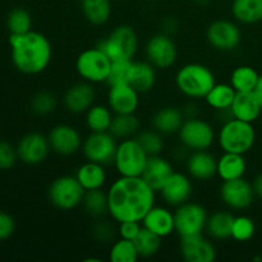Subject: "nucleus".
I'll list each match as a JSON object with an SVG mask.
<instances>
[{
    "label": "nucleus",
    "mask_w": 262,
    "mask_h": 262,
    "mask_svg": "<svg viewBox=\"0 0 262 262\" xmlns=\"http://www.w3.org/2000/svg\"><path fill=\"white\" fill-rule=\"evenodd\" d=\"M156 71L158 69L147 60H135L130 84L140 94H147L152 91L156 84Z\"/></svg>",
    "instance_id": "33"
},
{
    "label": "nucleus",
    "mask_w": 262,
    "mask_h": 262,
    "mask_svg": "<svg viewBox=\"0 0 262 262\" xmlns=\"http://www.w3.org/2000/svg\"><path fill=\"white\" fill-rule=\"evenodd\" d=\"M146 60L156 69L168 71L178 60V48L170 35L159 32L151 36L145 45Z\"/></svg>",
    "instance_id": "11"
},
{
    "label": "nucleus",
    "mask_w": 262,
    "mask_h": 262,
    "mask_svg": "<svg viewBox=\"0 0 262 262\" xmlns=\"http://www.w3.org/2000/svg\"><path fill=\"white\" fill-rule=\"evenodd\" d=\"M113 61L107 58L106 54L99 49L89 48L81 51L76 59V72L82 81H86L92 84L106 83L112 69Z\"/></svg>",
    "instance_id": "8"
},
{
    "label": "nucleus",
    "mask_w": 262,
    "mask_h": 262,
    "mask_svg": "<svg viewBox=\"0 0 262 262\" xmlns=\"http://www.w3.org/2000/svg\"><path fill=\"white\" fill-rule=\"evenodd\" d=\"M31 110L38 117H46L53 114L58 107V99L50 91H38L31 99Z\"/></svg>",
    "instance_id": "40"
},
{
    "label": "nucleus",
    "mask_w": 262,
    "mask_h": 262,
    "mask_svg": "<svg viewBox=\"0 0 262 262\" xmlns=\"http://www.w3.org/2000/svg\"><path fill=\"white\" fill-rule=\"evenodd\" d=\"M255 95L256 97H257L258 102H260L261 105V109H262V74H260V78H258V82H257V86H256L255 89Z\"/></svg>",
    "instance_id": "50"
},
{
    "label": "nucleus",
    "mask_w": 262,
    "mask_h": 262,
    "mask_svg": "<svg viewBox=\"0 0 262 262\" xmlns=\"http://www.w3.org/2000/svg\"><path fill=\"white\" fill-rule=\"evenodd\" d=\"M15 220L12 215L0 211V241H5L14 234Z\"/></svg>",
    "instance_id": "47"
},
{
    "label": "nucleus",
    "mask_w": 262,
    "mask_h": 262,
    "mask_svg": "<svg viewBox=\"0 0 262 262\" xmlns=\"http://www.w3.org/2000/svg\"><path fill=\"white\" fill-rule=\"evenodd\" d=\"M174 82L183 96L194 101L205 99L207 92L216 84V76L212 69L205 64L192 61L177 71Z\"/></svg>",
    "instance_id": "3"
},
{
    "label": "nucleus",
    "mask_w": 262,
    "mask_h": 262,
    "mask_svg": "<svg viewBox=\"0 0 262 262\" xmlns=\"http://www.w3.org/2000/svg\"><path fill=\"white\" fill-rule=\"evenodd\" d=\"M219 196L224 206L232 211L250 209L256 200L253 184L245 177L223 182L219 188Z\"/></svg>",
    "instance_id": "13"
},
{
    "label": "nucleus",
    "mask_w": 262,
    "mask_h": 262,
    "mask_svg": "<svg viewBox=\"0 0 262 262\" xmlns=\"http://www.w3.org/2000/svg\"><path fill=\"white\" fill-rule=\"evenodd\" d=\"M193 2L194 4L200 5V7H206V5H209L212 0H193Z\"/></svg>",
    "instance_id": "51"
},
{
    "label": "nucleus",
    "mask_w": 262,
    "mask_h": 262,
    "mask_svg": "<svg viewBox=\"0 0 262 262\" xmlns=\"http://www.w3.org/2000/svg\"><path fill=\"white\" fill-rule=\"evenodd\" d=\"M86 189L76 176H61L54 179L48 188V199L55 209L71 211L82 206Z\"/></svg>",
    "instance_id": "9"
},
{
    "label": "nucleus",
    "mask_w": 262,
    "mask_h": 262,
    "mask_svg": "<svg viewBox=\"0 0 262 262\" xmlns=\"http://www.w3.org/2000/svg\"><path fill=\"white\" fill-rule=\"evenodd\" d=\"M74 176L86 191L104 188L107 182L106 166L89 160L77 168Z\"/></svg>",
    "instance_id": "26"
},
{
    "label": "nucleus",
    "mask_w": 262,
    "mask_h": 262,
    "mask_svg": "<svg viewBox=\"0 0 262 262\" xmlns=\"http://www.w3.org/2000/svg\"><path fill=\"white\" fill-rule=\"evenodd\" d=\"M217 132L214 125L200 117L186 118L178 132L181 146L187 151L210 150L216 142Z\"/></svg>",
    "instance_id": "7"
},
{
    "label": "nucleus",
    "mask_w": 262,
    "mask_h": 262,
    "mask_svg": "<svg viewBox=\"0 0 262 262\" xmlns=\"http://www.w3.org/2000/svg\"><path fill=\"white\" fill-rule=\"evenodd\" d=\"M178 30V22L176 20V18L169 17L166 19L163 20V27H161V32L166 33V35H173L176 31Z\"/></svg>",
    "instance_id": "48"
},
{
    "label": "nucleus",
    "mask_w": 262,
    "mask_h": 262,
    "mask_svg": "<svg viewBox=\"0 0 262 262\" xmlns=\"http://www.w3.org/2000/svg\"><path fill=\"white\" fill-rule=\"evenodd\" d=\"M109 216L117 224L123 222H142L156 205L158 192L142 177H119L106 191Z\"/></svg>",
    "instance_id": "1"
},
{
    "label": "nucleus",
    "mask_w": 262,
    "mask_h": 262,
    "mask_svg": "<svg viewBox=\"0 0 262 262\" xmlns=\"http://www.w3.org/2000/svg\"><path fill=\"white\" fill-rule=\"evenodd\" d=\"M141 130V120L135 114H115L109 132L117 140L136 137Z\"/></svg>",
    "instance_id": "34"
},
{
    "label": "nucleus",
    "mask_w": 262,
    "mask_h": 262,
    "mask_svg": "<svg viewBox=\"0 0 262 262\" xmlns=\"http://www.w3.org/2000/svg\"><path fill=\"white\" fill-rule=\"evenodd\" d=\"M237 96V91L230 83H217L207 92L205 96V102L212 110L219 113L229 112L233 101Z\"/></svg>",
    "instance_id": "30"
},
{
    "label": "nucleus",
    "mask_w": 262,
    "mask_h": 262,
    "mask_svg": "<svg viewBox=\"0 0 262 262\" xmlns=\"http://www.w3.org/2000/svg\"><path fill=\"white\" fill-rule=\"evenodd\" d=\"M12 61L23 74L36 76L48 69L53 59L50 40L38 31H28L22 35H10Z\"/></svg>",
    "instance_id": "2"
},
{
    "label": "nucleus",
    "mask_w": 262,
    "mask_h": 262,
    "mask_svg": "<svg viewBox=\"0 0 262 262\" xmlns=\"http://www.w3.org/2000/svg\"><path fill=\"white\" fill-rule=\"evenodd\" d=\"M179 252L187 262H214L217 256L212 239L204 234L181 238Z\"/></svg>",
    "instance_id": "18"
},
{
    "label": "nucleus",
    "mask_w": 262,
    "mask_h": 262,
    "mask_svg": "<svg viewBox=\"0 0 262 262\" xmlns=\"http://www.w3.org/2000/svg\"><path fill=\"white\" fill-rule=\"evenodd\" d=\"M193 179L183 171H176L160 189V197L169 207H178L191 201L193 196Z\"/></svg>",
    "instance_id": "16"
},
{
    "label": "nucleus",
    "mask_w": 262,
    "mask_h": 262,
    "mask_svg": "<svg viewBox=\"0 0 262 262\" xmlns=\"http://www.w3.org/2000/svg\"><path fill=\"white\" fill-rule=\"evenodd\" d=\"M81 12L90 25L102 26L112 17L113 0H81Z\"/></svg>",
    "instance_id": "31"
},
{
    "label": "nucleus",
    "mask_w": 262,
    "mask_h": 262,
    "mask_svg": "<svg viewBox=\"0 0 262 262\" xmlns=\"http://www.w3.org/2000/svg\"><path fill=\"white\" fill-rule=\"evenodd\" d=\"M97 48L101 49L112 61L135 60L140 48V38L132 26L119 25L97 43Z\"/></svg>",
    "instance_id": "5"
},
{
    "label": "nucleus",
    "mask_w": 262,
    "mask_h": 262,
    "mask_svg": "<svg viewBox=\"0 0 262 262\" xmlns=\"http://www.w3.org/2000/svg\"><path fill=\"white\" fill-rule=\"evenodd\" d=\"M141 94L132 84L109 86L106 101L114 114H135L140 106Z\"/></svg>",
    "instance_id": "20"
},
{
    "label": "nucleus",
    "mask_w": 262,
    "mask_h": 262,
    "mask_svg": "<svg viewBox=\"0 0 262 262\" xmlns=\"http://www.w3.org/2000/svg\"><path fill=\"white\" fill-rule=\"evenodd\" d=\"M7 26L10 35H22L32 30V17L28 10L15 8L8 15Z\"/></svg>",
    "instance_id": "41"
},
{
    "label": "nucleus",
    "mask_w": 262,
    "mask_h": 262,
    "mask_svg": "<svg viewBox=\"0 0 262 262\" xmlns=\"http://www.w3.org/2000/svg\"><path fill=\"white\" fill-rule=\"evenodd\" d=\"M51 147L48 136L40 132H31L23 136L17 145L18 158L27 165H38L48 159Z\"/></svg>",
    "instance_id": "17"
},
{
    "label": "nucleus",
    "mask_w": 262,
    "mask_h": 262,
    "mask_svg": "<svg viewBox=\"0 0 262 262\" xmlns=\"http://www.w3.org/2000/svg\"><path fill=\"white\" fill-rule=\"evenodd\" d=\"M186 120L183 109L177 106H164L152 115L151 124L154 129L164 136L178 135L182 124Z\"/></svg>",
    "instance_id": "23"
},
{
    "label": "nucleus",
    "mask_w": 262,
    "mask_h": 262,
    "mask_svg": "<svg viewBox=\"0 0 262 262\" xmlns=\"http://www.w3.org/2000/svg\"><path fill=\"white\" fill-rule=\"evenodd\" d=\"M173 173L174 168L170 160L161 155H155L148 158L142 178L159 193L165 182L170 178Z\"/></svg>",
    "instance_id": "24"
},
{
    "label": "nucleus",
    "mask_w": 262,
    "mask_h": 262,
    "mask_svg": "<svg viewBox=\"0 0 262 262\" xmlns=\"http://www.w3.org/2000/svg\"><path fill=\"white\" fill-rule=\"evenodd\" d=\"M234 222V215L228 210H217L209 214L206 223V234L212 241L223 242L232 238V227Z\"/></svg>",
    "instance_id": "28"
},
{
    "label": "nucleus",
    "mask_w": 262,
    "mask_h": 262,
    "mask_svg": "<svg viewBox=\"0 0 262 262\" xmlns=\"http://www.w3.org/2000/svg\"><path fill=\"white\" fill-rule=\"evenodd\" d=\"M247 171V160L242 154L223 152L217 158V178L222 182L243 178Z\"/></svg>",
    "instance_id": "27"
},
{
    "label": "nucleus",
    "mask_w": 262,
    "mask_h": 262,
    "mask_svg": "<svg viewBox=\"0 0 262 262\" xmlns=\"http://www.w3.org/2000/svg\"><path fill=\"white\" fill-rule=\"evenodd\" d=\"M141 223H142L143 228L155 233L163 239L176 233L174 211L169 206H164V205H155L145 215Z\"/></svg>",
    "instance_id": "22"
},
{
    "label": "nucleus",
    "mask_w": 262,
    "mask_h": 262,
    "mask_svg": "<svg viewBox=\"0 0 262 262\" xmlns=\"http://www.w3.org/2000/svg\"><path fill=\"white\" fill-rule=\"evenodd\" d=\"M17 147L8 141H0V170H9L18 160Z\"/></svg>",
    "instance_id": "45"
},
{
    "label": "nucleus",
    "mask_w": 262,
    "mask_h": 262,
    "mask_svg": "<svg viewBox=\"0 0 262 262\" xmlns=\"http://www.w3.org/2000/svg\"><path fill=\"white\" fill-rule=\"evenodd\" d=\"M117 146L118 140L110 132H90L81 151L86 160L109 166L114 163Z\"/></svg>",
    "instance_id": "14"
},
{
    "label": "nucleus",
    "mask_w": 262,
    "mask_h": 262,
    "mask_svg": "<svg viewBox=\"0 0 262 262\" xmlns=\"http://www.w3.org/2000/svg\"><path fill=\"white\" fill-rule=\"evenodd\" d=\"M63 106L74 115L86 114L87 110L96 104V90L94 84L86 81L72 84L63 95Z\"/></svg>",
    "instance_id": "19"
},
{
    "label": "nucleus",
    "mask_w": 262,
    "mask_h": 262,
    "mask_svg": "<svg viewBox=\"0 0 262 262\" xmlns=\"http://www.w3.org/2000/svg\"><path fill=\"white\" fill-rule=\"evenodd\" d=\"M252 184H253V188H255L256 197H258V199L262 200V173L255 177Z\"/></svg>",
    "instance_id": "49"
},
{
    "label": "nucleus",
    "mask_w": 262,
    "mask_h": 262,
    "mask_svg": "<svg viewBox=\"0 0 262 262\" xmlns=\"http://www.w3.org/2000/svg\"><path fill=\"white\" fill-rule=\"evenodd\" d=\"M114 115L109 105L94 104L84 114V125L90 132H109Z\"/></svg>",
    "instance_id": "32"
},
{
    "label": "nucleus",
    "mask_w": 262,
    "mask_h": 262,
    "mask_svg": "<svg viewBox=\"0 0 262 262\" xmlns=\"http://www.w3.org/2000/svg\"><path fill=\"white\" fill-rule=\"evenodd\" d=\"M91 233L95 241H97L99 243H102V245H107V243L114 242L115 237L118 235V229L109 220H101V217H100L92 225Z\"/></svg>",
    "instance_id": "44"
},
{
    "label": "nucleus",
    "mask_w": 262,
    "mask_h": 262,
    "mask_svg": "<svg viewBox=\"0 0 262 262\" xmlns=\"http://www.w3.org/2000/svg\"><path fill=\"white\" fill-rule=\"evenodd\" d=\"M133 61L135 60H123L113 61L112 69H110L109 77H107V86L114 84H130L133 74Z\"/></svg>",
    "instance_id": "43"
},
{
    "label": "nucleus",
    "mask_w": 262,
    "mask_h": 262,
    "mask_svg": "<svg viewBox=\"0 0 262 262\" xmlns=\"http://www.w3.org/2000/svg\"><path fill=\"white\" fill-rule=\"evenodd\" d=\"M148 158L137 138H124L118 142L113 166L119 177H142Z\"/></svg>",
    "instance_id": "6"
},
{
    "label": "nucleus",
    "mask_w": 262,
    "mask_h": 262,
    "mask_svg": "<svg viewBox=\"0 0 262 262\" xmlns=\"http://www.w3.org/2000/svg\"><path fill=\"white\" fill-rule=\"evenodd\" d=\"M48 140L51 151L56 155L73 156L82 148L84 138L74 125L60 123L51 128Z\"/></svg>",
    "instance_id": "15"
},
{
    "label": "nucleus",
    "mask_w": 262,
    "mask_h": 262,
    "mask_svg": "<svg viewBox=\"0 0 262 262\" xmlns=\"http://www.w3.org/2000/svg\"><path fill=\"white\" fill-rule=\"evenodd\" d=\"M186 170L193 181H211L217 174V158L209 150L191 151L186 158Z\"/></svg>",
    "instance_id": "21"
},
{
    "label": "nucleus",
    "mask_w": 262,
    "mask_h": 262,
    "mask_svg": "<svg viewBox=\"0 0 262 262\" xmlns=\"http://www.w3.org/2000/svg\"><path fill=\"white\" fill-rule=\"evenodd\" d=\"M118 237L123 239L135 241L142 230L141 222H123L118 224Z\"/></svg>",
    "instance_id": "46"
},
{
    "label": "nucleus",
    "mask_w": 262,
    "mask_h": 262,
    "mask_svg": "<svg viewBox=\"0 0 262 262\" xmlns=\"http://www.w3.org/2000/svg\"><path fill=\"white\" fill-rule=\"evenodd\" d=\"M206 40L212 49L223 53L235 50L242 41V31L237 22L230 19H215L207 26Z\"/></svg>",
    "instance_id": "12"
},
{
    "label": "nucleus",
    "mask_w": 262,
    "mask_h": 262,
    "mask_svg": "<svg viewBox=\"0 0 262 262\" xmlns=\"http://www.w3.org/2000/svg\"><path fill=\"white\" fill-rule=\"evenodd\" d=\"M229 112L235 119L255 123L260 118L262 109L255 92H237Z\"/></svg>",
    "instance_id": "25"
},
{
    "label": "nucleus",
    "mask_w": 262,
    "mask_h": 262,
    "mask_svg": "<svg viewBox=\"0 0 262 262\" xmlns=\"http://www.w3.org/2000/svg\"><path fill=\"white\" fill-rule=\"evenodd\" d=\"M230 12L235 22L256 25L262 22V0H232Z\"/></svg>",
    "instance_id": "29"
},
{
    "label": "nucleus",
    "mask_w": 262,
    "mask_h": 262,
    "mask_svg": "<svg viewBox=\"0 0 262 262\" xmlns=\"http://www.w3.org/2000/svg\"><path fill=\"white\" fill-rule=\"evenodd\" d=\"M260 74L253 67L239 66L234 68L229 77V83L237 92H253L257 86Z\"/></svg>",
    "instance_id": "35"
},
{
    "label": "nucleus",
    "mask_w": 262,
    "mask_h": 262,
    "mask_svg": "<svg viewBox=\"0 0 262 262\" xmlns=\"http://www.w3.org/2000/svg\"><path fill=\"white\" fill-rule=\"evenodd\" d=\"M136 138L150 156L161 155L164 147H165L164 135H161L160 132H158L154 128L152 129H141L136 136Z\"/></svg>",
    "instance_id": "39"
},
{
    "label": "nucleus",
    "mask_w": 262,
    "mask_h": 262,
    "mask_svg": "<svg viewBox=\"0 0 262 262\" xmlns=\"http://www.w3.org/2000/svg\"><path fill=\"white\" fill-rule=\"evenodd\" d=\"M109 260L112 262H137L140 260L135 241L119 238L113 242L109 251Z\"/></svg>",
    "instance_id": "38"
},
{
    "label": "nucleus",
    "mask_w": 262,
    "mask_h": 262,
    "mask_svg": "<svg viewBox=\"0 0 262 262\" xmlns=\"http://www.w3.org/2000/svg\"><path fill=\"white\" fill-rule=\"evenodd\" d=\"M256 233V224L252 217L247 215H237L234 216L232 227V239L245 243L252 239Z\"/></svg>",
    "instance_id": "42"
},
{
    "label": "nucleus",
    "mask_w": 262,
    "mask_h": 262,
    "mask_svg": "<svg viewBox=\"0 0 262 262\" xmlns=\"http://www.w3.org/2000/svg\"><path fill=\"white\" fill-rule=\"evenodd\" d=\"M174 219H176V233L179 238L204 234L209 219V211L200 202L188 201L176 207Z\"/></svg>",
    "instance_id": "10"
},
{
    "label": "nucleus",
    "mask_w": 262,
    "mask_h": 262,
    "mask_svg": "<svg viewBox=\"0 0 262 262\" xmlns=\"http://www.w3.org/2000/svg\"><path fill=\"white\" fill-rule=\"evenodd\" d=\"M82 207L90 216L96 217V219L104 217L105 215L109 214L106 191H104V188L86 191L83 201H82Z\"/></svg>",
    "instance_id": "36"
},
{
    "label": "nucleus",
    "mask_w": 262,
    "mask_h": 262,
    "mask_svg": "<svg viewBox=\"0 0 262 262\" xmlns=\"http://www.w3.org/2000/svg\"><path fill=\"white\" fill-rule=\"evenodd\" d=\"M135 245L137 247L140 258H151L160 252L163 238L142 227V230L135 239Z\"/></svg>",
    "instance_id": "37"
},
{
    "label": "nucleus",
    "mask_w": 262,
    "mask_h": 262,
    "mask_svg": "<svg viewBox=\"0 0 262 262\" xmlns=\"http://www.w3.org/2000/svg\"><path fill=\"white\" fill-rule=\"evenodd\" d=\"M216 142L223 152L246 155L256 143V129L253 123L229 118L217 130Z\"/></svg>",
    "instance_id": "4"
}]
</instances>
